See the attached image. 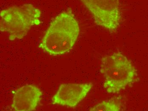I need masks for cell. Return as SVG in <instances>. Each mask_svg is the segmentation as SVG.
Instances as JSON below:
<instances>
[{
	"label": "cell",
	"instance_id": "obj_1",
	"mask_svg": "<svg viewBox=\"0 0 148 111\" xmlns=\"http://www.w3.org/2000/svg\"><path fill=\"white\" fill-rule=\"evenodd\" d=\"M79 33V24L71 11L63 12L52 21L39 47L51 55L64 54L73 47Z\"/></svg>",
	"mask_w": 148,
	"mask_h": 111
},
{
	"label": "cell",
	"instance_id": "obj_2",
	"mask_svg": "<svg viewBox=\"0 0 148 111\" xmlns=\"http://www.w3.org/2000/svg\"><path fill=\"white\" fill-rule=\"evenodd\" d=\"M100 72L105 78L104 88L111 94L124 89L133 82L137 75L131 62L119 52L102 58Z\"/></svg>",
	"mask_w": 148,
	"mask_h": 111
},
{
	"label": "cell",
	"instance_id": "obj_3",
	"mask_svg": "<svg viewBox=\"0 0 148 111\" xmlns=\"http://www.w3.org/2000/svg\"><path fill=\"white\" fill-rule=\"evenodd\" d=\"M40 14L31 4L7 8L1 12V30L8 33L10 40L21 39L32 26L40 24Z\"/></svg>",
	"mask_w": 148,
	"mask_h": 111
},
{
	"label": "cell",
	"instance_id": "obj_4",
	"mask_svg": "<svg viewBox=\"0 0 148 111\" xmlns=\"http://www.w3.org/2000/svg\"><path fill=\"white\" fill-rule=\"evenodd\" d=\"M92 14L95 23L111 32H115L121 14L119 0H80Z\"/></svg>",
	"mask_w": 148,
	"mask_h": 111
},
{
	"label": "cell",
	"instance_id": "obj_5",
	"mask_svg": "<svg viewBox=\"0 0 148 111\" xmlns=\"http://www.w3.org/2000/svg\"><path fill=\"white\" fill-rule=\"evenodd\" d=\"M92 87L91 83L62 84L52 97V103L73 108L85 98Z\"/></svg>",
	"mask_w": 148,
	"mask_h": 111
},
{
	"label": "cell",
	"instance_id": "obj_6",
	"mask_svg": "<svg viewBox=\"0 0 148 111\" xmlns=\"http://www.w3.org/2000/svg\"><path fill=\"white\" fill-rule=\"evenodd\" d=\"M42 94L40 89L35 85H28L22 86L14 93L12 108L16 111L35 110Z\"/></svg>",
	"mask_w": 148,
	"mask_h": 111
},
{
	"label": "cell",
	"instance_id": "obj_7",
	"mask_svg": "<svg viewBox=\"0 0 148 111\" xmlns=\"http://www.w3.org/2000/svg\"><path fill=\"white\" fill-rule=\"evenodd\" d=\"M91 111H119L121 110V106L114 100L103 101L92 108H89Z\"/></svg>",
	"mask_w": 148,
	"mask_h": 111
}]
</instances>
